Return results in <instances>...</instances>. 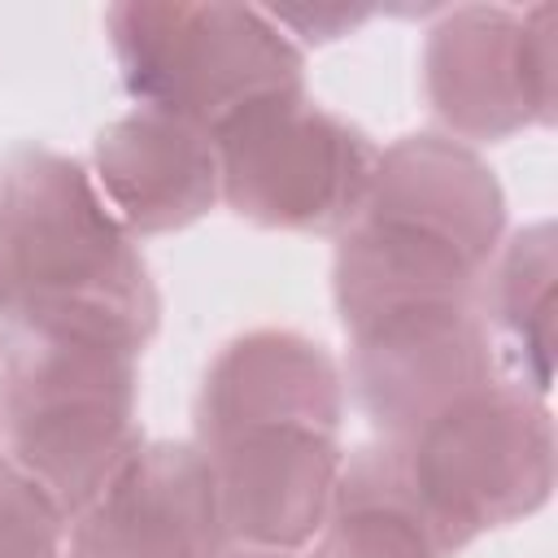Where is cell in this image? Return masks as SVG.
<instances>
[{
    "label": "cell",
    "instance_id": "1",
    "mask_svg": "<svg viewBox=\"0 0 558 558\" xmlns=\"http://www.w3.org/2000/svg\"><path fill=\"white\" fill-rule=\"evenodd\" d=\"M344 375L327 344L257 327L222 344L196 397L205 453L227 536L257 549L314 541L344 466Z\"/></svg>",
    "mask_w": 558,
    "mask_h": 558
},
{
    "label": "cell",
    "instance_id": "2",
    "mask_svg": "<svg viewBox=\"0 0 558 558\" xmlns=\"http://www.w3.org/2000/svg\"><path fill=\"white\" fill-rule=\"evenodd\" d=\"M0 262L22 327L144 353L161 301L126 227L100 201L92 170L48 144H22L0 166Z\"/></svg>",
    "mask_w": 558,
    "mask_h": 558
},
{
    "label": "cell",
    "instance_id": "3",
    "mask_svg": "<svg viewBox=\"0 0 558 558\" xmlns=\"http://www.w3.org/2000/svg\"><path fill=\"white\" fill-rule=\"evenodd\" d=\"M135 414L140 353L17 323L0 353V453L65 514L144 440Z\"/></svg>",
    "mask_w": 558,
    "mask_h": 558
},
{
    "label": "cell",
    "instance_id": "4",
    "mask_svg": "<svg viewBox=\"0 0 558 558\" xmlns=\"http://www.w3.org/2000/svg\"><path fill=\"white\" fill-rule=\"evenodd\" d=\"M131 100L214 131L235 109L305 92L301 48L244 4H113L105 13Z\"/></svg>",
    "mask_w": 558,
    "mask_h": 558
},
{
    "label": "cell",
    "instance_id": "5",
    "mask_svg": "<svg viewBox=\"0 0 558 558\" xmlns=\"http://www.w3.org/2000/svg\"><path fill=\"white\" fill-rule=\"evenodd\" d=\"M392 445L449 554L536 514L554 488L549 405L510 379L462 392Z\"/></svg>",
    "mask_w": 558,
    "mask_h": 558
},
{
    "label": "cell",
    "instance_id": "6",
    "mask_svg": "<svg viewBox=\"0 0 558 558\" xmlns=\"http://www.w3.org/2000/svg\"><path fill=\"white\" fill-rule=\"evenodd\" d=\"M218 201L253 227L340 235L375 179L379 144L305 92L266 96L214 131Z\"/></svg>",
    "mask_w": 558,
    "mask_h": 558
},
{
    "label": "cell",
    "instance_id": "7",
    "mask_svg": "<svg viewBox=\"0 0 558 558\" xmlns=\"http://www.w3.org/2000/svg\"><path fill=\"white\" fill-rule=\"evenodd\" d=\"M549 9H453L427 35L423 83L458 140H506L554 118Z\"/></svg>",
    "mask_w": 558,
    "mask_h": 558
},
{
    "label": "cell",
    "instance_id": "8",
    "mask_svg": "<svg viewBox=\"0 0 558 558\" xmlns=\"http://www.w3.org/2000/svg\"><path fill=\"white\" fill-rule=\"evenodd\" d=\"M218 484L192 440H140L70 514L61 558H218Z\"/></svg>",
    "mask_w": 558,
    "mask_h": 558
},
{
    "label": "cell",
    "instance_id": "9",
    "mask_svg": "<svg viewBox=\"0 0 558 558\" xmlns=\"http://www.w3.org/2000/svg\"><path fill=\"white\" fill-rule=\"evenodd\" d=\"M349 392L384 440H405L462 392L506 379L475 305L384 318L349 336Z\"/></svg>",
    "mask_w": 558,
    "mask_h": 558
},
{
    "label": "cell",
    "instance_id": "10",
    "mask_svg": "<svg viewBox=\"0 0 558 558\" xmlns=\"http://www.w3.org/2000/svg\"><path fill=\"white\" fill-rule=\"evenodd\" d=\"M87 170L131 240L183 231L218 201L214 135L144 105L96 131Z\"/></svg>",
    "mask_w": 558,
    "mask_h": 558
},
{
    "label": "cell",
    "instance_id": "11",
    "mask_svg": "<svg viewBox=\"0 0 558 558\" xmlns=\"http://www.w3.org/2000/svg\"><path fill=\"white\" fill-rule=\"evenodd\" d=\"M357 214H379L436 231L493 262L506 227V196L480 153L462 140L401 135L397 144L379 148L375 179Z\"/></svg>",
    "mask_w": 558,
    "mask_h": 558
},
{
    "label": "cell",
    "instance_id": "12",
    "mask_svg": "<svg viewBox=\"0 0 558 558\" xmlns=\"http://www.w3.org/2000/svg\"><path fill=\"white\" fill-rule=\"evenodd\" d=\"M445 541L418 501L392 440L344 458L310 558H445Z\"/></svg>",
    "mask_w": 558,
    "mask_h": 558
},
{
    "label": "cell",
    "instance_id": "13",
    "mask_svg": "<svg viewBox=\"0 0 558 558\" xmlns=\"http://www.w3.org/2000/svg\"><path fill=\"white\" fill-rule=\"evenodd\" d=\"M475 310L510 384L549 397L554 366V227H523L484 270Z\"/></svg>",
    "mask_w": 558,
    "mask_h": 558
},
{
    "label": "cell",
    "instance_id": "14",
    "mask_svg": "<svg viewBox=\"0 0 558 558\" xmlns=\"http://www.w3.org/2000/svg\"><path fill=\"white\" fill-rule=\"evenodd\" d=\"M70 514L9 458H0V558H61Z\"/></svg>",
    "mask_w": 558,
    "mask_h": 558
},
{
    "label": "cell",
    "instance_id": "15",
    "mask_svg": "<svg viewBox=\"0 0 558 558\" xmlns=\"http://www.w3.org/2000/svg\"><path fill=\"white\" fill-rule=\"evenodd\" d=\"M283 35L296 31L310 44H327L340 39L344 31H353L357 22L371 17V9H344V4H323V9H305V4H283V9H262Z\"/></svg>",
    "mask_w": 558,
    "mask_h": 558
},
{
    "label": "cell",
    "instance_id": "16",
    "mask_svg": "<svg viewBox=\"0 0 558 558\" xmlns=\"http://www.w3.org/2000/svg\"><path fill=\"white\" fill-rule=\"evenodd\" d=\"M17 292H13V283H9V270H4V262H0V353H4V344L13 340V331H17Z\"/></svg>",
    "mask_w": 558,
    "mask_h": 558
},
{
    "label": "cell",
    "instance_id": "17",
    "mask_svg": "<svg viewBox=\"0 0 558 558\" xmlns=\"http://www.w3.org/2000/svg\"><path fill=\"white\" fill-rule=\"evenodd\" d=\"M218 558H296L288 549H257V545H240V549H222Z\"/></svg>",
    "mask_w": 558,
    "mask_h": 558
},
{
    "label": "cell",
    "instance_id": "18",
    "mask_svg": "<svg viewBox=\"0 0 558 558\" xmlns=\"http://www.w3.org/2000/svg\"><path fill=\"white\" fill-rule=\"evenodd\" d=\"M0 458H4V453H0Z\"/></svg>",
    "mask_w": 558,
    "mask_h": 558
}]
</instances>
